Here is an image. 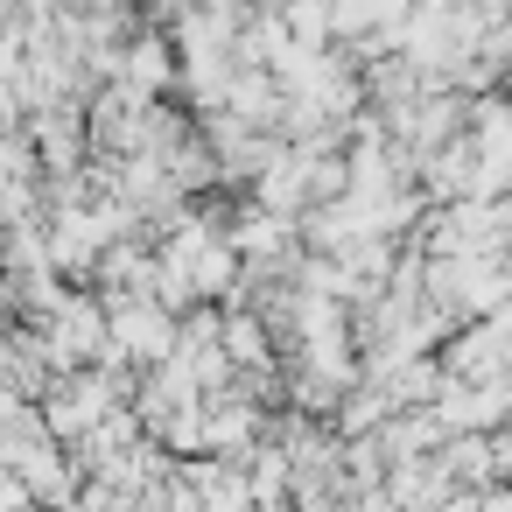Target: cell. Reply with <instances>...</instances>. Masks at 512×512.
I'll list each match as a JSON object with an SVG mask.
<instances>
[{"label": "cell", "instance_id": "6da1fadb", "mask_svg": "<svg viewBox=\"0 0 512 512\" xmlns=\"http://www.w3.org/2000/svg\"><path fill=\"white\" fill-rule=\"evenodd\" d=\"M106 309H113V344H120L127 358L162 365V358H176V351H183L176 309H169L162 295H106Z\"/></svg>", "mask_w": 512, "mask_h": 512}, {"label": "cell", "instance_id": "3957f363", "mask_svg": "<svg viewBox=\"0 0 512 512\" xmlns=\"http://www.w3.org/2000/svg\"><path fill=\"white\" fill-rule=\"evenodd\" d=\"M225 351L239 372H267V323L253 316H225Z\"/></svg>", "mask_w": 512, "mask_h": 512}, {"label": "cell", "instance_id": "7a4b0ae2", "mask_svg": "<svg viewBox=\"0 0 512 512\" xmlns=\"http://www.w3.org/2000/svg\"><path fill=\"white\" fill-rule=\"evenodd\" d=\"M120 78L134 85V92H148V99H162L169 85H176V57H169V43H134L127 57H120Z\"/></svg>", "mask_w": 512, "mask_h": 512}]
</instances>
